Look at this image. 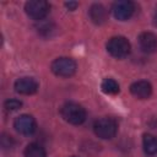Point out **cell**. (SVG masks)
<instances>
[{
  "mask_svg": "<svg viewBox=\"0 0 157 157\" xmlns=\"http://www.w3.org/2000/svg\"><path fill=\"white\" fill-rule=\"evenodd\" d=\"M60 113L65 121L74 125H80L86 120V110L83 109L82 105L74 102L65 103L61 107Z\"/></svg>",
  "mask_w": 157,
  "mask_h": 157,
  "instance_id": "1",
  "label": "cell"
},
{
  "mask_svg": "<svg viewBox=\"0 0 157 157\" xmlns=\"http://www.w3.org/2000/svg\"><path fill=\"white\" fill-rule=\"evenodd\" d=\"M117 129H118V125H117L115 120L112 118H101V119L96 120L93 124L94 134L98 137L104 139V140H107V139L109 140V139L114 137L117 134Z\"/></svg>",
  "mask_w": 157,
  "mask_h": 157,
  "instance_id": "2",
  "label": "cell"
},
{
  "mask_svg": "<svg viewBox=\"0 0 157 157\" xmlns=\"http://www.w3.org/2000/svg\"><path fill=\"white\" fill-rule=\"evenodd\" d=\"M108 53L118 59L125 58L130 53V43L125 37H113L107 43Z\"/></svg>",
  "mask_w": 157,
  "mask_h": 157,
  "instance_id": "3",
  "label": "cell"
},
{
  "mask_svg": "<svg viewBox=\"0 0 157 157\" xmlns=\"http://www.w3.org/2000/svg\"><path fill=\"white\" fill-rule=\"evenodd\" d=\"M52 71L60 77L72 76L76 71V63L70 58H58L52 63Z\"/></svg>",
  "mask_w": 157,
  "mask_h": 157,
  "instance_id": "4",
  "label": "cell"
},
{
  "mask_svg": "<svg viewBox=\"0 0 157 157\" xmlns=\"http://www.w3.org/2000/svg\"><path fill=\"white\" fill-rule=\"evenodd\" d=\"M26 13L33 20H43L50 10V5L44 0H31L25 5Z\"/></svg>",
  "mask_w": 157,
  "mask_h": 157,
  "instance_id": "5",
  "label": "cell"
},
{
  "mask_svg": "<svg viewBox=\"0 0 157 157\" xmlns=\"http://www.w3.org/2000/svg\"><path fill=\"white\" fill-rule=\"evenodd\" d=\"M135 11V4L130 0H119L115 1L112 6V12L114 17L119 21L129 20Z\"/></svg>",
  "mask_w": 157,
  "mask_h": 157,
  "instance_id": "6",
  "label": "cell"
},
{
  "mask_svg": "<svg viewBox=\"0 0 157 157\" xmlns=\"http://www.w3.org/2000/svg\"><path fill=\"white\" fill-rule=\"evenodd\" d=\"M13 128L22 135H31L36 131L37 124L36 120L32 115L28 114H22L20 117H17L13 121Z\"/></svg>",
  "mask_w": 157,
  "mask_h": 157,
  "instance_id": "7",
  "label": "cell"
},
{
  "mask_svg": "<svg viewBox=\"0 0 157 157\" xmlns=\"http://www.w3.org/2000/svg\"><path fill=\"white\" fill-rule=\"evenodd\" d=\"M15 90L21 94H33L38 90V82L33 77H21L15 82Z\"/></svg>",
  "mask_w": 157,
  "mask_h": 157,
  "instance_id": "8",
  "label": "cell"
},
{
  "mask_svg": "<svg viewBox=\"0 0 157 157\" xmlns=\"http://www.w3.org/2000/svg\"><path fill=\"white\" fill-rule=\"evenodd\" d=\"M139 45L144 53H155L157 50V36L151 32H144L139 37Z\"/></svg>",
  "mask_w": 157,
  "mask_h": 157,
  "instance_id": "9",
  "label": "cell"
},
{
  "mask_svg": "<svg viewBox=\"0 0 157 157\" xmlns=\"http://www.w3.org/2000/svg\"><path fill=\"white\" fill-rule=\"evenodd\" d=\"M130 92L136 98L145 99V98H148L151 96V93H152V86L147 81H136V82H134L130 86Z\"/></svg>",
  "mask_w": 157,
  "mask_h": 157,
  "instance_id": "10",
  "label": "cell"
},
{
  "mask_svg": "<svg viewBox=\"0 0 157 157\" xmlns=\"http://www.w3.org/2000/svg\"><path fill=\"white\" fill-rule=\"evenodd\" d=\"M90 17L96 25H102L108 18V11L101 4H94L90 9Z\"/></svg>",
  "mask_w": 157,
  "mask_h": 157,
  "instance_id": "11",
  "label": "cell"
},
{
  "mask_svg": "<svg viewBox=\"0 0 157 157\" xmlns=\"http://www.w3.org/2000/svg\"><path fill=\"white\" fill-rule=\"evenodd\" d=\"M142 146L147 155L157 153V137L151 134H145L142 139Z\"/></svg>",
  "mask_w": 157,
  "mask_h": 157,
  "instance_id": "12",
  "label": "cell"
},
{
  "mask_svg": "<svg viewBox=\"0 0 157 157\" xmlns=\"http://www.w3.org/2000/svg\"><path fill=\"white\" fill-rule=\"evenodd\" d=\"M45 150L39 144H29L25 148V157H45Z\"/></svg>",
  "mask_w": 157,
  "mask_h": 157,
  "instance_id": "13",
  "label": "cell"
},
{
  "mask_svg": "<svg viewBox=\"0 0 157 157\" xmlns=\"http://www.w3.org/2000/svg\"><path fill=\"white\" fill-rule=\"evenodd\" d=\"M101 88L104 93H108V94H115L119 92V85L113 78H104L101 83Z\"/></svg>",
  "mask_w": 157,
  "mask_h": 157,
  "instance_id": "14",
  "label": "cell"
},
{
  "mask_svg": "<svg viewBox=\"0 0 157 157\" xmlns=\"http://www.w3.org/2000/svg\"><path fill=\"white\" fill-rule=\"evenodd\" d=\"M4 107L6 110L9 112H13V110H17L18 108L22 107V102L16 99V98H11V99H7L5 103H4Z\"/></svg>",
  "mask_w": 157,
  "mask_h": 157,
  "instance_id": "15",
  "label": "cell"
},
{
  "mask_svg": "<svg viewBox=\"0 0 157 157\" xmlns=\"http://www.w3.org/2000/svg\"><path fill=\"white\" fill-rule=\"evenodd\" d=\"M77 5H78V2H76V1H69V2H65V6H66L69 10H75V9L77 7Z\"/></svg>",
  "mask_w": 157,
  "mask_h": 157,
  "instance_id": "16",
  "label": "cell"
},
{
  "mask_svg": "<svg viewBox=\"0 0 157 157\" xmlns=\"http://www.w3.org/2000/svg\"><path fill=\"white\" fill-rule=\"evenodd\" d=\"M153 18H155V23L157 25V11L155 12V17H153Z\"/></svg>",
  "mask_w": 157,
  "mask_h": 157,
  "instance_id": "17",
  "label": "cell"
},
{
  "mask_svg": "<svg viewBox=\"0 0 157 157\" xmlns=\"http://www.w3.org/2000/svg\"><path fill=\"white\" fill-rule=\"evenodd\" d=\"M72 157H76V156H72Z\"/></svg>",
  "mask_w": 157,
  "mask_h": 157,
  "instance_id": "18",
  "label": "cell"
}]
</instances>
